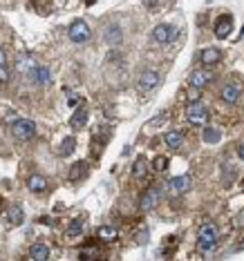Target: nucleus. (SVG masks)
<instances>
[{
    "label": "nucleus",
    "mask_w": 244,
    "mask_h": 261,
    "mask_svg": "<svg viewBox=\"0 0 244 261\" xmlns=\"http://www.w3.org/2000/svg\"><path fill=\"white\" fill-rule=\"evenodd\" d=\"M29 259H36V261L49 259V248L45 243H34L32 250H29Z\"/></svg>",
    "instance_id": "nucleus-18"
},
{
    "label": "nucleus",
    "mask_w": 244,
    "mask_h": 261,
    "mask_svg": "<svg viewBox=\"0 0 244 261\" xmlns=\"http://www.w3.org/2000/svg\"><path fill=\"white\" fill-rule=\"evenodd\" d=\"M153 167H155V172H166V167H168V159H166V157H157L153 161Z\"/></svg>",
    "instance_id": "nucleus-27"
},
{
    "label": "nucleus",
    "mask_w": 244,
    "mask_h": 261,
    "mask_svg": "<svg viewBox=\"0 0 244 261\" xmlns=\"http://www.w3.org/2000/svg\"><path fill=\"white\" fill-rule=\"evenodd\" d=\"M99 239L114 241L117 239V230L112 228V225H101V228H99Z\"/></svg>",
    "instance_id": "nucleus-24"
},
{
    "label": "nucleus",
    "mask_w": 244,
    "mask_h": 261,
    "mask_svg": "<svg viewBox=\"0 0 244 261\" xmlns=\"http://www.w3.org/2000/svg\"><path fill=\"white\" fill-rule=\"evenodd\" d=\"M27 76H29L36 85H47L49 80H52V72H49V67H38V65L27 74Z\"/></svg>",
    "instance_id": "nucleus-14"
},
{
    "label": "nucleus",
    "mask_w": 244,
    "mask_h": 261,
    "mask_svg": "<svg viewBox=\"0 0 244 261\" xmlns=\"http://www.w3.org/2000/svg\"><path fill=\"white\" fill-rule=\"evenodd\" d=\"M74 150H76V139L74 136H67V139H63V143L59 147V157H69Z\"/></svg>",
    "instance_id": "nucleus-23"
},
{
    "label": "nucleus",
    "mask_w": 244,
    "mask_h": 261,
    "mask_svg": "<svg viewBox=\"0 0 244 261\" xmlns=\"http://www.w3.org/2000/svg\"><path fill=\"white\" fill-rule=\"evenodd\" d=\"M159 201H161L159 188H148L146 192H143L141 201H139V210H143V212H150V210H155L157 205H159Z\"/></svg>",
    "instance_id": "nucleus-5"
},
{
    "label": "nucleus",
    "mask_w": 244,
    "mask_h": 261,
    "mask_svg": "<svg viewBox=\"0 0 244 261\" xmlns=\"http://www.w3.org/2000/svg\"><path fill=\"white\" fill-rule=\"evenodd\" d=\"M141 2H143L146 7H155V5H157V0H141Z\"/></svg>",
    "instance_id": "nucleus-33"
},
{
    "label": "nucleus",
    "mask_w": 244,
    "mask_h": 261,
    "mask_svg": "<svg viewBox=\"0 0 244 261\" xmlns=\"http://www.w3.org/2000/svg\"><path fill=\"white\" fill-rule=\"evenodd\" d=\"M186 119H188L191 125H206L208 112L200 100H191V103L186 105Z\"/></svg>",
    "instance_id": "nucleus-3"
},
{
    "label": "nucleus",
    "mask_w": 244,
    "mask_h": 261,
    "mask_svg": "<svg viewBox=\"0 0 244 261\" xmlns=\"http://www.w3.org/2000/svg\"><path fill=\"white\" fill-rule=\"evenodd\" d=\"M200 60H202V65H206V67H213V65H218L220 60H222V52H220L218 47H206L200 54Z\"/></svg>",
    "instance_id": "nucleus-13"
},
{
    "label": "nucleus",
    "mask_w": 244,
    "mask_h": 261,
    "mask_svg": "<svg viewBox=\"0 0 244 261\" xmlns=\"http://www.w3.org/2000/svg\"><path fill=\"white\" fill-rule=\"evenodd\" d=\"M157 85H159V76H157L155 72H150V69L148 72H143L137 79V87L141 89V92H150V89H155Z\"/></svg>",
    "instance_id": "nucleus-11"
},
{
    "label": "nucleus",
    "mask_w": 244,
    "mask_h": 261,
    "mask_svg": "<svg viewBox=\"0 0 244 261\" xmlns=\"http://www.w3.org/2000/svg\"><path fill=\"white\" fill-rule=\"evenodd\" d=\"M202 139L206 143H220V139H222V132L218 130V127H213V125H206L202 132Z\"/></svg>",
    "instance_id": "nucleus-22"
},
{
    "label": "nucleus",
    "mask_w": 244,
    "mask_h": 261,
    "mask_svg": "<svg viewBox=\"0 0 244 261\" xmlns=\"http://www.w3.org/2000/svg\"><path fill=\"white\" fill-rule=\"evenodd\" d=\"M218 228L213 223H204L200 228V235H197V248L202 252H211L215 245H218Z\"/></svg>",
    "instance_id": "nucleus-1"
},
{
    "label": "nucleus",
    "mask_w": 244,
    "mask_h": 261,
    "mask_svg": "<svg viewBox=\"0 0 244 261\" xmlns=\"http://www.w3.org/2000/svg\"><path fill=\"white\" fill-rule=\"evenodd\" d=\"M27 188L32 190V192H36V194H43L45 190H47V181H45L41 174H32V177L27 179Z\"/></svg>",
    "instance_id": "nucleus-15"
},
{
    "label": "nucleus",
    "mask_w": 244,
    "mask_h": 261,
    "mask_svg": "<svg viewBox=\"0 0 244 261\" xmlns=\"http://www.w3.org/2000/svg\"><path fill=\"white\" fill-rule=\"evenodd\" d=\"M0 205H2V199H0Z\"/></svg>",
    "instance_id": "nucleus-35"
},
{
    "label": "nucleus",
    "mask_w": 244,
    "mask_h": 261,
    "mask_svg": "<svg viewBox=\"0 0 244 261\" xmlns=\"http://www.w3.org/2000/svg\"><path fill=\"white\" fill-rule=\"evenodd\" d=\"M79 257H81V259H92V257H96V252L94 250H83Z\"/></svg>",
    "instance_id": "nucleus-30"
},
{
    "label": "nucleus",
    "mask_w": 244,
    "mask_h": 261,
    "mask_svg": "<svg viewBox=\"0 0 244 261\" xmlns=\"http://www.w3.org/2000/svg\"><path fill=\"white\" fill-rule=\"evenodd\" d=\"M191 185H193V181H191V177H188V174H179V177H173L168 181V190L173 194L188 192V190H191Z\"/></svg>",
    "instance_id": "nucleus-6"
},
{
    "label": "nucleus",
    "mask_w": 244,
    "mask_h": 261,
    "mask_svg": "<svg viewBox=\"0 0 244 261\" xmlns=\"http://www.w3.org/2000/svg\"><path fill=\"white\" fill-rule=\"evenodd\" d=\"M88 119H90V110L83 105V107H79L74 114L69 116V125H72V130H83Z\"/></svg>",
    "instance_id": "nucleus-12"
},
{
    "label": "nucleus",
    "mask_w": 244,
    "mask_h": 261,
    "mask_svg": "<svg viewBox=\"0 0 244 261\" xmlns=\"http://www.w3.org/2000/svg\"><path fill=\"white\" fill-rule=\"evenodd\" d=\"M79 100H81V99L74 94V92H67V105H76Z\"/></svg>",
    "instance_id": "nucleus-29"
},
{
    "label": "nucleus",
    "mask_w": 244,
    "mask_h": 261,
    "mask_svg": "<svg viewBox=\"0 0 244 261\" xmlns=\"http://www.w3.org/2000/svg\"><path fill=\"white\" fill-rule=\"evenodd\" d=\"M146 161H143V159H137V161H134V165H133V174L134 177H143V174H146Z\"/></svg>",
    "instance_id": "nucleus-26"
},
{
    "label": "nucleus",
    "mask_w": 244,
    "mask_h": 261,
    "mask_svg": "<svg viewBox=\"0 0 244 261\" xmlns=\"http://www.w3.org/2000/svg\"><path fill=\"white\" fill-rule=\"evenodd\" d=\"M103 38H106V40L110 42V45H117V42L123 38L121 27H119V25H110V27L106 29V34H103Z\"/></svg>",
    "instance_id": "nucleus-20"
},
{
    "label": "nucleus",
    "mask_w": 244,
    "mask_h": 261,
    "mask_svg": "<svg viewBox=\"0 0 244 261\" xmlns=\"http://www.w3.org/2000/svg\"><path fill=\"white\" fill-rule=\"evenodd\" d=\"M177 38V32L170 25H157L153 29V40L155 42H173Z\"/></svg>",
    "instance_id": "nucleus-7"
},
{
    "label": "nucleus",
    "mask_w": 244,
    "mask_h": 261,
    "mask_svg": "<svg viewBox=\"0 0 244 261\" xmlns=\"http://www.w3.org/2000/svg\"><path fill=\"white\" fill-rule=\"evenodd\" d=\"M7 80H9V72H7V65H5V67H0V85L7 83Z\"/></svg>",
    "instance_id": "nucleus-28"
},
{
    "label": "nucleus",
    "mask_w": 244,
    "mask_h": 261,
    "mask_svg": "<svg viewBox=\"0 0 244 261\" xmlns=\"http://www.w3.org/2000/svg\"><path fill=\"white\" fill-rule=\"evenodd\" d=\"M7 219H9V223L21 225L22 221H25V212H22L21 205H11V208L7 210Z\"/></svg>",
    "instance_id": "nucleus-21"
},
{
    "label": "nucleus",
    "mask_w": 244,
    "mask_h": 261,
    "mask_svg": "<svg viewBox=\"0 0 244 261\" xmlns=\"http://www.w3.org/2000/svg\"><path fill=\"white\" fill-rule=\"evenodd\" d=\"M81 232H83V221L74 219L72 223H69V228H67V237H79Z\"/></svg>",
    "instance_id": "nucleus-25"
},
{
    "label": "nucleus",
    "mask_w": 244,
    "mask_h": 261,
    "mask_svg": "<svg viewBox=\"0 0 244 261\" xmlns=\"http://www.w3.org/2000/svg\"><path fill=\"white\" fill-rule=\"evenodd\" d=\"M16 67H18V72L29 74L34 67H36V60H34L32 54H21V56H18V60H16Z\"/></svg>",
    "instance_id": "nucleus-16"
},
{
    "label": "nucleus",
    "mask_w": 244,
    "mask_h": 261,
    "mask_svg": "<svg viewBox=\"0 0 244 261\" xmlns=\"http://www.w3.org/2000/svg\"><path fill=\"white\" fill-rule=\"evenodd\" d=\"M164 141H166V145H168L170 150H179L181 143H184V132H181V130L168 132V134L164 136Z\"/></svg>",
    "instance_id": "nucleus-17"
},
{
    "label": "nucleus",
    "mask_w": 244,
    "mask_h": 261,
    "mask_svg": "<svg viewBox=\"0 0 244 261\" xmlns=\"http://www.w3.org/2000/svg\"><path fill=\"white\" fill-rule=\"evenodd\" d=\"M34 134H36V123L29 119H18L11 123V136L16 139V141H29V139H34Z\"/></svg>",
    "instance_id": "nucleus-2"
},
{
    "label": "nucleus",
    "mask_w": 244,
    "mask_h": 261,
    "mask_svg": "<svg viewBox=\"0 0 244 261\" xmlns=\"http://www.w3.org/2000/svg\"><path fill=\"white\" fill-rule=\"evenodd\" d=\"M90 27H88V22H83V20H74L72 25H69V29H67V36H69V40L72 42H76V45H81V42H85V40H90Z\"/></svg>",
    "instance_id": "nucleus-4"
},
{
    "label": "nucleus",
    "mask_w": 244,
    "mask_h": 261,
    "mask_svg": "<svg viewBox=\"0 0 244 261\" xmlns=\"http://www.w3.org/2000/svg\"><path fill=\"white\" fill-rule=\"evenodd\" d=\"M96 0H85V5H94Z\"/></svg>",
    "instance_id": "nucleus-34"
},
{
    "label": "nucleus",
    "mask_w": 244,
    "mask_h": 261,
    "mask_svg": "<svg viewBox=\"0 0 244 261\" xmlns=\"http://www.w3.org/2000/svg\"><path fill=\"white\" fill-rule=\"evenodd\" d=\"M211 72H206V69H195V72L188 76V85L195 89H204L208 83H211Z\"/></svg>",
    "instance_id": "nucleus-8"
},
{
    "label": "nucleus",
    "mask_w": 244,
    "mask_h": 261,
    "mask_svg": "<svg viewBox=\"0 0 244 261\" xmlns=\"http://www.w3.org/2000/svg\"><path fill=\"white\" fill-rule=\"evenodd\" d=\"M7 65V56H5V49H0V67Z\"/></svg>",
    "instance_id": "nucleus-31"
},
{
    "label": "nucleus",
    "mask_w": 244,
    "mask_h": 261,
    "mask_svg": "<svg viewBox=\"0 0 244 261\" xmlns=\"http://www.w3.org/2000/svg\"><path fill=\"white\" fill-rule=\"evenodd\" d=\"M238 157L244 161V143H240V147H238Z\"/></svg>",
    "instance_id": "nucleus-32"
},
{
    "label": "nucleus",
    "mask_w": 244,
    "mask_h": 261,
    "mask_svg": "<svg viewBox=\"0 0 244 261\" xmlns=\"http://www.w3.org/2000/svg\"><path fill=\"white\" fill-rule=\"evenodd\" d=\"M231 32H233V16L224 14V16H220L218 20H215V36L226 38Z\"/></svg>",
    "instance_id": "nucleus-10"
},
{
    "label": "nucleus",
    "mask_w": 244,
    "mask_h": 261,
    "mask_svg": "<svg viewBox=\"0 0 244 261\" xmlns=\"http://www.w3.org/2000/svg\"><path fill=\"white\" fill-rule=\"evenodd\" d=\"M220 96H222V100H224L226 105H235V103L240 100V85H238V83H231V80H228V83L222 87Z\"/></svg>",
    "instance_id": "nucleus-9"
},
{
    "label": "nucleus",
    "mask_w": 244,
    "mask_h": 261,
    "mask_svg": "<svg viewBox=\"0 0 244 261\" xmlns=\"http://www.w3.org/2000/svg\"><path fill=\"white\" fill-rule=\"evenodd\" d=\"M85 174H88V163L85 161H76L69 167V181H81Z\"/></svg>",
    "instance_id": "nucleus-19"
}]
</instances>
